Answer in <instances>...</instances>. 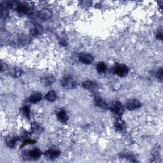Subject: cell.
<instances>
[{
  "instance_id": "obj_8",
  "label": "cell",
  "mask_w": 163,
  "mask_h": 163,
  "mask_svg": "<svg viewBox=\"0 0 163 163\" xmlns=\"http://www.w3.org/2000/svg\"><path fill=\"white\" fill-rule=\"evenodd\" d=\"M78 60L80 63L86 65H90L94 61V57L90 54L82 53L79 55Z\"/></svg>"
},
{
  "instance_id": "obj_24",
  "label": "cell",
  "mask_w": 163,
  "mask_h": 163,
  "mask_svg": "<svg viewBox=\"0 0 163 163\" xmlns=\"http://www.w3.org/2000/svg\"><path fill=\"white\" fill-rule=\"evenodd\" d=\"M162 68H160L159 69H157V71H156V77L158 78L161 80L162 78Z\"/></svg>"
},
{
  "instance_id": "obj_17",
  "label": "cell",
  "mask_w": 163,
  "mask_h": 163,
  "mask_svg": "<svg viewBox=\"0 0 163 163\" xmlns=\"http://www.w3.org/2000/svg\"><path fill=\"white\" fill-rule=\"evenodd\" d=\"M95 103L96 104V105L98 107H99V108H102V109H104V110H107L108 108V104L106 103V101L105 100H103L102 98H101L99 96H96L95 98Z\"/></svg>"
},
{
  "instance_id": "obj_7",
  "label": "cell",
  "mask_w": 163,
  "mask_h": 163,
  "mask_svg": "<svg viewBox=\"0 0 163 163\" xmlns=\"http://www.w3.org/2000/svg\"><path fill=\"white\" fill-rule=\"evenodd\" d=\"M37 16L39 17L40 19L44 20V21H47L50 19L52 17V13L48 9H42V10L38 13Z\"/></svg>"
},
{
  "instance_id": "obj_11",
  "label": "cell",
  "mask_w": 163,
  "mask_h": 163,
  "mask_svg": "<svg viewBox=\"0 0 163 163\" xmlns=\"http://www.w3.org/2000/svg\"><path fill=\"white\" fill-rule=\"evenodd\" d=\"M43 27L38 24H34L30 28V33L34 36L41 35L43 33Z\"/></svg>"
},
{
  "instance_id": "obj_20",
  "label": "cell",
  "mask_w": 163,
  "mask_h": 163,
  "mask_svg": "<svg viewBox=\"0 0 163 163\" xmlns=\"http://www.w3.org/2000/svg\"><path fill=\"white\" fill-rule=\"evenodd\" d=\"M107 69V66L106 64L103 62H99L96 65V70L99 73H104Z\"/></svg>"
},
{
  "instance_id": "obj_21",
  "label": "cell",
  "mask_w": 163,
  "mask_h": 163,
  "mask_svg": "<svg viewBox=\"0 0 163 163\" xmlns=\"http://www.w3.org/2000/svg\"><path fill=\"white\" fill-rule=\"evenodd\" d=\"M29 41V39L27 35H21L18 37L17 42L20 45H25Z\"/></svg>"
},
{
  "instance_id": "obj_6",
  "label": "cell",
  "mask_w": 163,
  "mask_h": 163,
  "mask_svg": "<svg viewBox=\"0 0 163 163\" xmlns=\"http://www.w3.org/2000/svg\"><path fill=\"white\" fill-rule=\"evenodd\" d=\"M126 108L129 110H135L141 107V102L135 99H131L126 102Z\"/></svg>"
},
{
  "instance_id": "obj_15",
  "label": "cell",
  "mask_w": 163,
  "mask_h": 163,
  "mask_svg": "<svg viewBox=\"0 0 163 163\" xmlns=\"http://www.w3.org/2000/svg\"><path fill=\"white\" fill-rule=\"evenodd\" d=\"M56 81L55 77L52 75H48L42 78V83L45 86H52Z\"/></svg>"
},
{
  "instance_id": "obj_1",
  "label": "cell",
  "mask_w": 163,
  "mask_h": 163,
  "mask_svg": "<svg viewBox=\"0 0 163 163\" xmlns=\"http://www.w3.org/2000/svg\"><path fill=\"white\" fill-rule=\"evenodd\" d=\"M114 73L119 77H126L129 71V69L127 66L124 64L117 63L116 64L113 69Z\"/></svg>"
},
{
  "instance_id": "obj_25",
  "label": "cell",
  "mask_w": 163,
  "mask_h": 163,
  "mask_svg": "<svg viewBox=\"0 0 163 163\" xmlns=\"http://www.w3.org/2000/svg\"><path fill=\"white\" fill-rule=\"evenodd\" d=\"M22 74V71L17 68V69H15L14 71V77H20V75H21Z\"/></svg>"
},
{
  "instance_id": "obj_22",
  "label": "cell",
  "mask_w": 163,
  "mask_h": 163,
  "mask_svg": "<svg viewBox=\"0 0 163 163\" xmlns=\"http://www.w3.org/2000/svg\"><path fill=\"white\" fill-rule=\"evenodd\" d=\"M23 114L24 116L27 119L30 118L31 108L29 105H24L23 108Z\"/></svg>"
},
{
  "instance_id": "obj_2",
  "label": "cell",
  "mask_w": 163,
  "mask_h": 163,
  "mask_svg": "<svg viewBox=\"0 0 163 163\" xmlns=\"http://www.w3.org/2000/svg\"><path fill=\"white\" fill-rule=\"evenodd\" d=\"M42 156V152L38 148H34L31 150L26 151L24 153L23 156L25 159L35 160Z\"/></svg>"
},
{
  "instance_id": "obj_27",
  "label": "cell",
  "mask_w": 163,
  "mask_h": 163,
  "mask_svg": "<svg viewBox=\"0 0 163 163\" xmlns=\"http://www.w3.org/2000/svg\"><path fill=\"white\" fill-rule=\"evenodd\" d=\"M7 66L6 65L5 63H3V62H2V64H1V70L2 71H3L4 70H5L6 69Z\"/></svg>"
},
{
  "instance_id": "obj_4",
  "label": "cell",
  "mask_w": 163,
  "mask_h": 163,
  "mask_svg": "<svg viewBox=\"0 0 163 163\" xmlns=\"http://www.w3.org/2000/svg\"><path fill=\"white\" fill-rule=\"evenodd\" d=\"M110 110L114 114L119 117L123 114L124 111V107L120 101L114 102L112 105L110 107Z\"/></svg>"
},
{
  "instance_id": "obj_18",
  "label": "cell",
  "mask_w": 163,
  "mask_h": 163,
  "mask_svg": "<svg viewBox=\"0 0 163 163\" xmlns=\"http://www.w3.org/2000/svg\"><path fill=\"white\" fill-rule=\"evenodd\" d=\"M31 129L32 132H35V133H40L43 131V127L37 122H33L31 124Z\"/></svg>"
},
{
  "instance_id": "obj_16",
  "label": "cell",
  "mask_w": 163,
  "mask_h": 163,
  "mask_svg": "<svg viewBox=\"0 0 163 163\" xmlns=\"http://www.w3.org/2000/svg\"><path fill=\"white\" fill-rule=\"evenodd\" d=\"M114 126H115V129L117 131H120V132L124 131L126 129V123L122 119H117L115 122Z\"/></svg>"
},
{
  "instance_id": "obj_10",
  "label": "cell",
  "mask_w": 163,
  "mask_h": 163,
  "mask_svg": "<svg viewBox=\"0 0 163 163\" xmlns=\"http://www.w3.org/2000/svg\"><path fill=\"white\" fill-rule=\"evenodd\" d=\"M44 154L47 159L53 160L55 159H57L61 154V152L57 149H54V148H50L47 150Z\"/></svg>"
},
{
  "instance_id": "obj_28",
  "label": "cell",
  "mask_w": 163,
  "mask_h": 163,
  "mask_svg": "<svg viewBox=\"0 0 163 163\" xmlns=\"http://www.w3.org/2000/svg\"><path fill=\"white\" fill-rule=\"evenodd\" d=\"M61 45H63V46H66L67 45V42L65 40H62L61 41Z\"/></svg>"
},
{
  "instance_id": "obj_9",
  "label": "cell",
  "mask_w": 163,
  "mask_h": 163,
  "mask_svg": "<svg viewBox=\"0 0 163 163\" xmlns=\"http://www.w3.org/2000/svg\"><path fill=\"white\" fill-rule=\"evenodd\" d=\"M20 140L19 137L17 135H9L6 138V144L9 148H14L18 141Z\"/></svg>"
},
{
  "instance_id": "obj_5",
  "label": "cell",
  "mask_w": 163,
  "mask_h": 163,
  "mask_svg": "<svg viewBox=\"0 0 163 163\" xmlns=\"http://www.w3.org/2000/svg\"><path fill=\"white\" fill-rule=\"evenodd\" d=\"M82 86L84 89L90 90L91 92H97L99 89L98 84L93 80H86L84 81Z\"/></svg>"
},
{
  "instance_id": "obj_13",
  "label": "cell",
  "mask_w": 163,
  "mask_h": 163,
  "mask_svg": "<svg viewBox=\"0 0 163 163\" xmlns=\"http://www.w3.org/2000/svg\"><path fill=\"white\" fill-rule=\"evenodd\" d=\"M16 11L20 14H23L26 15L29 13L30 12V9L29 7L24 3H17L16 5Z\"/></svg>"
},
{
  "instance_id": "obj_19",
  "label": "cell",
  "mask_w": 163,
  "mask_h": 163,
  "mask_svg": "<svg viewBox=\"0 0 163 163\" xmlns=\"http://www.w3.org/2000/svg\"><path fill=\"white\" fill-rule=\"evenodd\" d=\"M45 98L49 101H54L57 98L56 92L54 90H50L45 94Z\"/></svg>"
},
{
  "instance_id": "obj_3",
  "label": "cell",
  "mask_w": 163,
  "mask_h": 163,
  "mask_svg": "<svg viewBox=\"0 0 163 163\" xmlns=\"http://www.w3.org/2000/svg\"><path fill=\"white\" fill-rule=\"evenodd\" d=\"M61 85L65 89H73L77 87V81L70 76L65 77L61 80Z\"/></svg>"
},
{
  "instance_id": "obj_12",
  "label": "cell",
  "mask_w": 163,
  "mask_h": 163,
  "mask_svg": "<svg viewBox=\"0 0 163 163\" xmlns=\"http://www.w3.org/2000/svg\"><path fill=\"white\" fill-rule=\"evenodd\" d=\"M57 117L61 123L66 124L68 120V115L67 114V112L63 109H60L57 111Z\"/></svg>"
},
{
  "instance_id": "obj_26",
  "label": "cell",
  "mask_w": 163,
  "mask_h": 163,
  "mask_svg": "<svg viewBox=\"0 0 163 163\" xmlns=\"http://www.w3.org/2000/svg\"><path fill=\"white\" fill-rule=\"evenodd\" d=\"M156 37L157 38V39L162 40V31L161 29L157 31L156 34Z\"/></svg>"
},
{
  "instance_id": "obj_14",
  "label": "cell",
  "mask_w": 163,
  "mask_h": 163,
  "mask_svg": "<svg viewBox=\"0 0 163 163\" xmlns=\"http://www.w3.org/2000/svg\"><path fill=\"white\" fill-rule=\"evenodd\" d=\"M42 99V94L40 93H35L31 95L29 98L28 101L31 104H36L38 103Z\"/></svg>"
},
{
  "instance_id": "obj_23",
  "label": "cell",
  "mask_w": 163,
  "mask_h": 163,
  "mask_svg": "<svg viewBox=\"0 0 163 163\" xmlns=\"http://www.w3.org/2000/svg\"><path fill=\"white\" fill-rule=\"evenodd\" d=\"M35 143V140H31V139H26V140H24L23 143V144L21 145V147H25L26 145H32Z\"/></svg>"
}]
</instances>
